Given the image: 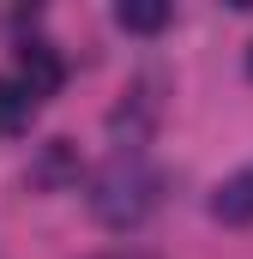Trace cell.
I'll list each match as a JSON object with an SVG mask.
<instances>
[{"label":"cell","mask_w":253,"mask_h":259,"mask_svg":"<svg viewBox=\"0 0 253 259\" xmlns=\"http://www.w3.org/2000/svg\"><path fill=\"white\" fill-rule=\"evenodd\" d=\"M66 175H78V163H72V145L55 139V145L43 151V163H36V181H43V187H55V181H66Z\"/></svg>","instance_id":"cell-7"},{"label":"cell","mask_w":253,"mask_h":259,"mask_svg":"<svg viewBox=\"0 0 253 259\" xmlns=\"http://www.w3.org/2000/svg\"><path fill=\"white\" fill-rule=\"evenodd\" d=\"M91 217L103 223V229H115V235H126V229H139L151 211H157V199H163V175L133 151H115L97 175H91Z\"/></svg>","instance_id":"cell-1"},{"label":"cell","mask_w":253,"mask_h":259,"mask_svg":"<svg viewBox=\"0 0 253 259\" xmlns=\"http://www.w3.org/2000/svg\"><path fill=\"white\" fill-rule=\"evenodd\" d=\"M247 66H253V55H247Z\"/></svg>","instance_id":"cell-8"},{"label":"cell","mask_w":253,"mask_h":259,"mask_svg":"<svg viewBox=\"0 0 253 259\" xmlns=\"http://www.w3.org/2000/svg\"><path fill=\"white\" fill-rule=\"evenodd\" d=\"M157 109H163V103H157V84H139V91L126 97L121 109L109 115V133H115V145H121L126 157H133V151L145 145V133L157 127Z\"/></svg>","instance_id":"cell-2"},{"label":"cell","mask_w":253,"mask_h":259,"mask_svg":"<svg viewBox=\"0 0 253 259\" xmlns=\"http://www.w3.org/2000/svg\"><path fill=\"white\" fill-rule=\"evenodd\" d=\"M115 24L133 30V36H157L169 24V0H121L115 6Z\"/></svg>","instance_id":"cell-5"},{"label":"cell","mask_w":253,"mask_h":259,"mask_svg":"<svg viewBox=\"0 0 253 259\" xmlns=\"http://www.w3.org/2000/svg\"><path fill=\"white\" fill-rule=\"evenodd\" d=\"M211 217H217V223H253V163L235 169V175L211 193Z\"/></svg>","instance_id":"cell-4"},{"label":"cell","mask_w":253,"mask_h":259,"mask_svg":"<svg viewBox=\"0 0 253 259\" xmlns=\"http://www.w3.org/2000/svg\"><path fill=\"white\" fill-rule=\"evenodd\" d=\"M30 109H36V97H30L18 78H0V133H18L30 121Z\"/></svg>","instance_id":"cell-6"},{"label":"cell","mask_w":253,"mask_h":259,"mask_svg":"<svg viewBox=\"0 0 253 259\" xmlns=\"http://www.w3.org/2000/svg\"><path fill=\"white\" fill-rule=\"evenodd\" d=\"M61 78H66V66H61V55H55L49 42H24V49H18V84H24L30 97H55Z\"/></svg>","instance_id":"cell-3"}]
</instances>
